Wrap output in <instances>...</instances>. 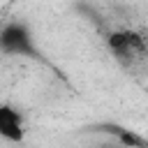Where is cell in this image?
<instances>
[{
    "label": "cell",
    "instance_id": "cell-1",
    "mask_svg": "<svg viewBox=\"0 0 148 148\" xmlns=\"http://www.w3.org/2000/svg\"><path fill=\"white\" fill-rule=\"evenodd\" d=\"M0 51L9 56H35V42L25 23L12 21L0 28Z\"/></svg>",
    "mask_w": 148,
    "mask_h": 148
},
{
    "label": "cell",
    "instance_id": "cell-2",
    "mask_svg": "<svg viewBox=\"0 0 148 148\" xmlns=\"http://www.w3.org/2000/svg\"><path fill=\"white\" fill-rule=\"evenodd\" d=\"M0 139L9 143H23L25 141V118L23 113L12 104H0Z\"/></svg>",
    "mask_w": 148,
    "mask_h": 148
},
{
    "label": "cell",
    "instance_id": "cell-3",
    "mask_svg": "<svg viewBox=\"0 0 148 148\" xmlns=\"http://www.w3.org/2000/svg\"><path fill=\"white\" fill-rule=\"evenodd\" d=\"M109 49L118 56V58H125V56H134V53H141L143 51V39L134 32V30H118V32H111L109 39H106Z\"/></svg>",
    "mask_w": 148,
    "mask_h": 148
},
{
    "label": "cell",
    "instance_id": "cell-4",
    "mask_svg": "<svg viewBox=\"0 0 148 148\" xmlns=\"http://www.w3.org/2000/svg\"><path fill=\"white\" fill-rule=\"evenodd\" d=\"M97 148H127L125 143H118V141H102Z\"/></svg>",
    "mask_w": 148,
    "mask_h": 148
}]
</instances>
